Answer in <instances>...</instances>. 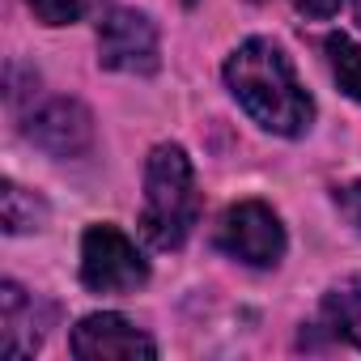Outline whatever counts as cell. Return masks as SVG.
Segmentation results:
<instances>
[{"label":"cell","mask_w":361,"mask_h":361,"mask_svg":"<svg viewBox=\"0 0 361 361\" xmlns=\"http://www.w3.org/2000/svg\"><path fill=\"white\" fill-rule=\"evenodd\" d=\"M73 353L81 361H153L157 344L123 314H90L73 327Z\"/></svg>","instance_id":"6"},{"label":"cell","mask_w":361,"mask_h":361,"mask_svg":"<svg viewBox=\"0 0 361 361\" xmlns=\"http://www.w3.org/2000/svg\"><path fill=\"white\" fill-rule=\"evenodd\" d=\"M289 5L298 13H306V18H331L340 9V0H289Z\"/></svg>","instance_id":"14"},{"label":"cell","mask_w":361,"mask_h":361,"mask_svg":"<svg viewBox=\"0 0 361 361\" xmlns=\"http://www.w3.org/2000/svg\"><path fill=\"white\" fill-rule=\"evenodd\" d=\"M327 64H331L336 85L353 102H361V43H353L348 35H331L327 39Z\"/></svg>","instance_id":"10"},{"label":"cell","mask_w":361,"mask_h":361,"mask_svg":"<svg viewBox=\"0 0 361 361\" xmlns=\"http://www.w3.org/2000/svg\"><path fill=\"white\" fill-rule=\"evenodd\" d=\"M323 323L340 340H348L353 348H361V276H348V281H340V285L327 289V298H323Z\"/></svg>","instance_id":"9"},{"label":"cell","mask_w":361,"mask_h":361,"mask_svg":"<svg viewBox=\"0 0 361 361\" xmlns=\"http://www.w3.org/2000/svg\"><path fill=\"white\" fill-rule=\"evenodd\" d=\"M30 145H39L51 157H81L94 145V119L81 102L73 98H51L47 106H39L26 123Z\"/></svg>","instance_id":"7"},{"label":"cell","mask_w":361,"mask_h":361,"mask_svg":"<svg viewBox=\"0 0 361 361\" xmlns=\"http://www.w3.org/2000/svg\"><path fill=\"white\" fill-rule=\"evenodd\" d=\"M217 247L238 259V264H251V268H276L281 255H285V226L281 217L259 204V200H243V204H230L217 221Z\"/></svg>","instance_id":"4"},{"label":"cell","mask_w":361,"mask_h":361,"mask_svg":"<svg viewBox=\"0 0 361 361\" xmlns=\"http://www.w3.org/2000/svg\"><path fill=\"white\" fill-rule=\"evenodd\" d=\"M149 281L136 243L115 226H90L81 238V285L90 293H132Z\"/></svg>","instance_id":"3"},{"label":"cell","mask_w":361,"mask_h":361,"mask_svg":"<svg viewBox=\"0 0 361 361\" xmlns=\"http://www.w3.org/2000/svg\"><path fill=\"white\" fill-rule=\"evenodd\" d=\"M353 13H357V22H361V0H353Z\"/></svg>","instance_id":"15"},{"label":"cell","mask_w":361,"mask_h":361,"mask_svg":"<svg viewBox=\"0 0 361 361\" xmlns=\"http://www.w3.org/2000/svg\"><path fill=\"white\" fill-rule=\"evenodd\" d=\"M35 310H39V302L22 285H13V281L0 285V323H5L0 348H5L9 357H30L43 344V327L35 323Z\"/></svg>","instance_id":"8"},{"label":"cell","mask_w":361,"mask_h":361,"mask_svg":"<svg viewBox=\"0 0 361 361\" xmlns=\"http://www.w3.org/2000/svg\"><path fill=\"white\" fill-rule=\"evenodd\" d=\"M183 5H196V0H183Z\"/></svg>","instance_id":"16"},{"label":"cell","mask_w":361,"mask_h":361,"mask_svg":"<svg viewBox=\"0 0 361 361\" xmlns=\"http://www.w3.org/2000/svg\"><path fill=\"white\" fill-rule=\"evenodd\" d=\"M98 64L111 73H157V26L136 9H115L98 26Z\"/></svg>","instance_id":"5"},{"label":"cell","mask_w":361,"mask_h":361,"mask_svg":"<svg viewBox=\"0 0 361 361\" xmlns=\"http://www.w3.org/2000/svg\"><path fill=\"white\" fill-rule=\"evenodd\" d=\"M98 0H30V9L39 22L47 26H68V22H81Z\"/></svg>","instance_id":"12"},{"label":"cell","mask_w":361,"mask_h":361,"mask_svg":"<svg viewBox=\"0 0 361 361\" xmlns=\"http://www.w3.org/2000/svg\"><path fill=\"white\" fill-rule=\"evenodd\" d=\"M336 209H340V217L361 234V178H357V183L336 188Z\"/></svg>","instance_id":"13"},{"label":"cell","mask_w":361,"mask_h":361,"mask_svg":"<svg viewBox=\"0 0 361 361\" xmlns=\"http://www.w3.org/2000/svg\"><path fill=\"white\" fill-rule=\"evenodd\" d=\"M226 85L238 106L276 136H302L314 119L310 94L298 85L289 56L272 39H247L226 60Z\"/></svg>","instance_id":"1"},{"label":"cell","mask_w":361,"mask_h":361,"mask_svg":"<svg viewBox=\"0 0 361 361\" xmlns=\"http://www.w3.org/2000/svg\"><path fill=\"white\" fill-rule=\"evenodd\" d=\"M0 213H5V230L9 234H26V230H39V221H43V204L35 200V192H26V188H18L13 178L5 183V196H0Z\"/></svg>","instance_id":"11"},{"label":"cell","mask_w":361,"mask_h":361,"mask_svg":"<svg viewBox=\"0 0 361 361\" xmlns=\"http://www.w3.org/2000/svg\"><path fill=\"white\" fill-rule=\"evenodd\" d=\"M200 217L196 174L178 145H157L145 161V209H140V234L157 251L183 247L192 226Z\"/></svg>","instance_id":"2"}]
</instances>
